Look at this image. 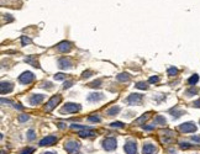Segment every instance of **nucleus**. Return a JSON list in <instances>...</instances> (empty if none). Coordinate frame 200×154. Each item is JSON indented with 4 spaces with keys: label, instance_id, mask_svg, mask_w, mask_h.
Masks as SVG:
<instances>
[{
    "label": "nucleus",
    "instance_id": "20",
    "mask_svg": "<svg viewBox=\"0 0 200 154\" xmlns=\"http://www.w3.org/2000/svg\"><path fill=\"white\" fill-rule=\"evenodd\" d=\"M155 123H158V125H166V119L162 116H157L155 119Z\"/></svg>",
    "mask_w": 200,
    "mask_h": 154
},
{
    "label": "nucleus",
    "instance_id": "37",
    "mask_svg": "<svg viewBox=\"0 0 200 154\" xmlns=\"http://www.w3.org/2000/svg\"><path fill=\"white\" fill-rule=\"evenodd\" d=\"M193 106H195V107H200V100H198V101H195L193 104Z\"/></svg>",
    "mask_w": 200,
    "mask_h": 154
},
{
    "label": "nucleus",
    "instance_id": "38",
    "mask_svg": "<svg viewBox=\"0 0 200 154\" xmlns=\"http://www.w3.org/2000/svg\"><path fill=\"white\" fill-rule=\"evenodd\" d=\"M193 141H195V142H200V137H193Z\"/></svg>",
    "mask_w": 200,
    "mask_h": 154
},
{
    "label": "nucleus",
    "instance_id": "10",
    "mask_svg": "<svg viewBox=\"0 0 200 154\" xmlns=\"http://www.w3.org/2000/svg\"><path fill=\"white\" fill-rule=\"evenodd\" d=\"M58 67L62 69H68V68H71L72 67V62L69 58H61L58 60Z\"/></svg>",
    "mask_w": 200,
    "mask_h": 154
},
{
    "label": "nucleus",
    "instance_id": "29",
    "mask_svg": "<svg viewBox=\"0 0 200 154\" xmlns=\"http://www.w3.org/2000/svg\"><path fill=\"white\" fill-rule=\"evenodd\" d=\"M147 119H148V115H146V116H142V117H140V119H138L137 121H136V123H138V125H140V123H142L143 121H146Z\"/></svg>",
    "mask_w": 200,
    "mask_h": 154
},
{
    "label": "nucleus",
    "instance_id": "15",
    "mask_svg": "<svg viewBox=\"0 0 200 154\" xmlns=\"http://www.w3.org/2000/svg\"><path fill=\"white\" fill-rule=\"evenodd\" d=\"M104 99V95L103 94H100V92H94V94H90L88 96V100L89 101H92V102H94V101H100V100H103Z\"/></svg>",
    "mask_w": 200,
    "mask_h": 154
},
{
    "label": "nucleus",
    "instance_id": "5",
    "mask_svg": "<svg viewBox=\"0 0 200 154\" xmlns=\"http://www.w3.org/2000/svg\"><path fill=\"white\" fill-rule=\"evenodd\" d=\"M80 105L78 104H66L64 106H63L62 109V112H68V114H74V112H78L80 111Z\"/></svg>",
    "mask_w": 200,
    "mask_h": 154
},
{
    "label": "nucleus",
    "instance_id": "1",
    "mask_svg": "<svg viewBox=\"0 0 200 154\" xmlns=\"http://www.w3.org/2000/svg\"><path fill=\"white\" fill-rule=\"evenodd\" d=\"M61 100H62L61 95H55V96H52L51 99H50V101L46 104V107H45L46 111H51V110H53L55 107H56V106L61 102Z\"/></svg>",
    "mask_w": 200,
    "mask_h": 154
},
{
    "label": "nucleus",
    "instance_id": "3",
    "mask_svg": "<svg viewBox=\"0 0 200 154\" xmlns=\"http://www.w3.org/2000/svg\"><path fill=\"white\" fill-rule=\"evenodd\" d=\"M103 147L105 151H114L115 148H116V139L113 137L106 138V139L103 142Z\"/></svg>",
    "mask_w": 200,
    "mask_h": 154
},
{
    "label": "nucleus",
    "instance_id": "12",
    "mask_svg": "<svg viewBox=\"0 0 200 154\" xmlns=\"http://www.w3.org/2000/svg\"><path fill=\"white\" fill-rule=\"evenodd\" d=\"M14 89V86L11 83H9V81H3L1 83V86H0V90H1V94H8V92H10Z\"/></svg>",
    "mask_w": 200,
    "mask_h": 154
},
{
    "label": "nucleus",
    "instance_id": "25",
    "mask_svg": "<svg viewBox=\"0 0 200 154\" xmlns=\"http://www.w3.org/2000/svg\"><path fill=\"white\" fill-rule=\"evenodd\" d=\"M88 120L92 121V122H100V120H101V119H100V117H98V116H90Z\"/></svg>",
    "mask_w": 200,
    "mask_h": 154
},
{
    "label": "nucleus",
    "instance_id": "13",
    "mask_svg": "<svg viewBox=\"0 0 200 154\" xmlns=\"http://www.w3.org/2000/svg\"><path fill=\"white\" fill-rule=\"evenodd\" d=\"M57 48H58L61 52H63V53H66V52H69V51L72 49V44L69 43V42H61L58 46H57Z\"/></svg>",
    "mask_w": 200,
    "mask_h": 154
},
{
    "label": "nucleus",
    "instance_id": "9",
    "mask_svg": "<svg viewBox=\"0 0 200 154\" xmlns=\"http://www.w3.org/2000/svg\"><path fill=\"white\" fill-rule=\"evenodd\" d=\"M56 142H57V137H55V136H48V137L43 138V139L40 142V146H52V144H55Z\"/></svg>",
    "mask_w": 200,
    "mask_h": 154
},
{
    "label": "nucleus",
    "instance_id": "26",
    "mask_svg": "<svg viewBox=\"0 0 200 154\" xmlns=\"http://www.w3.org/2000/svg\"><path fill=\"white\" fill-rule=\"evenodd\" d=\"M27 135H29L27 137H29V139H30V141H32V139H34V138L36 137V136H35V132H34L32 130H30V131H29V133H27Z\"/></svg>",
    "mask_w": 200,
    "mask_h": 154
},
{
    "label": "nucleus",
    "instance_id": "14",
    "mask_svg": "<svg viewBox=\"0 0 200 154\" xmlns=\"http://www.w3.org/2000/svg\"><path fill=\"white\" fill-rule=\"evenodd\" d=\"M43 99H45L43 95H40V94L38 95H32L30 97V104L31 105H38L43 101Z\"/></svg>",
    "mask_w": 200,
    "mask_h": 154
},
{
    "label": "nucleus",
    "instance_id": "16",
    "mask_svg": "<svg viewBox=\"0 0 200 154\" xmlns=\"http://www.w3.org/2000/svg\"><path fill=\"white\" fill-rule=\"evenodd\" d=\"M120 112V107L119 106H113L111 109H109L108 111H106V114L109 115V116H114V115H117Z\"/></svg>",
    "mask_w": 200,
    "mask_h": 154
},
{
    "label": "nucleus",
    "instance_id": "6",
    "mask_svg": "<svg viewBox=\"0 0 200 154\" xmlns=\"http://www.w3.org/2000/svg\"><path fill=\"white\" fill-rule=\"evenodd\" d=\"M126 102L129 105H140L142 102V95L141 94H131L127 99H126Z\"/></svg>",
    "mask_w": 200,
    "mask_h": 154
},
{
    "label": "nucleus",
    "instance_id": "27",
    "mask_svg": "<svg viewBox=\"0 0 200 154\" xmlns=\"http://www.w3.org/2000/svg\"><path fill=\"white\" fill-rule=\"evenodd\" d=\"M136 88H138V89H147V88H148V86H147L145 83H137V85H136Z\"/></svg>",
    "mask_w": 200,
    "mask_h": 154
},
{
    "label": "nucleus",
    "instance_id": "33",
    "mask_svg": "<svg viewBox=\"0 0 200 154\" xmlns=\"http://www.w3.org/2000/svg\"><path fill=\"white\" fill-rule=\"evenodd\" d=\"M111 126H113V127H120V128H121V127H124V125H122L121 122H113V123H111Z\"/></svg>",
    "mask_w": 200,
    "mask_h": 154
},
{
    "label": "nucleus",
    "instance_id": "23",
    "mask_svg": "<svg viewBox=\"0 0 200 154\" xmlns=\"http://www.w3.org/2000/svg\"><path fill=\"white\" fill-rule=\"evenodd\" d=\"M177 73H178V69L177 68H169V69H168V74H169L171 76L177 75Z\"/></svg>",
    "mask_w": 200,
    "mask_h": 154
},
{
    "label": "nucleus",
    "instance_id": "22",
    "mask_svg": "<svg viewBox=\"0 0 200 154\" xmlns=\"http://www.w3.org/2000/svg\"><path fill=\"white\" fill-rule=\"evenodd\" d=\"M100 84H101V80H95V81H93L92 84H89V86H92V88H99V86H101Z\"/></svg>",
    "mask_w": 200,
    "mask_h": 154
},
{
    "label": "nucleus",
    "instance_id": "2",
    "mask_svg": "<svg viewBox=\"0 0 200 154\" xmlns=\"http://www.w3.org/2000/svg\"><path fill=\"white\" fill-rule=\"evenodd\" d=\"M64 148H66V151L69 153V154H74L80 148V146H79V143H78V142L69 141V142H67L66 144H64Z\"/></svg>",
    "mask_w": 200,
    "mask_h": 154
},
{
    "label": "nucleus",
    "instance_id": "21",
    "mask_svg": "<svg viewBox=\"0 0 200 154\" xmlns=\"http://www.w3.org/2000/svg\"><path fill=\"white\" fill-rule=\"evenodd\" d=\"M198 80H199V76H198V75H193L192 78H189L188 83L190 84V85H194V84H197V83H198Z\"/></svg>",
    "mask_w": 200,
    "mask_h": 154
},
{
    "label": "nucleus",
    "instance_id": "39",
    "mask_svg": "<svg viewBox=\"0 0 200 154\" xmlns=\"http://www.w3.org/2000/svg\"><path fill=\"white\" fill-rule=\"evenodd\" d=\"M45 154H55V153H52V152H48V153H45Z\"/></svg>",
    "mask_w": 200,
    "mask_h": 154
},
{
    "label": "nucleus",
    "instance_id": "19",
    "mask_svg": "<svg viewBox=\"0 0 200 154\" xmlns=\"http://www.w3.org/2000/svg\"><path fill=\"white\" fill-rule=\"evenodd\" d=\"M129 79H130V76H129V74H126V73H122V74L117 75V80L119 81H129Z\"/></svg>",
    "mask_w": 200,
    "mask_h": 154
},
{
    "label": "nucleus",
    "instance_id": "34",
    "mask_svg": "<svg viewBox=\"0 0 200 154\" xmlns=\"http://www.w3.org/2000/svg\"><path fill=\"white\" fill-rule=\"evenodd\" d=\"M72 84H73V81H66L64 85H63V88L68 89V88H71V86H72Z\"/></svg>",
    "mask_w": 200,
    "mask_h": 154
},
{
    "label": "nucleus",
    "instance_id": "17",
    "mask_svg": "<svg viewBox=\"0 0 200 154\" xmlns=\"http://www.w3.org/2000/svg\"><path fill=\"white\" fill-rule=\"evenodd\" d=\"M78 135H79L80 137H90V136H94V135H95V133H94V132H92V131H80L79 133H78Z\"/></svg>",
    "mask_w": 200,
    "mask_h": 154
},
{
    "label": "nucleus",
    "instance_id": "11",
    "mask_svg": "<svg viewBox=\"0 0 200 154\" xmlns=\"http://www.w3.org/2000/svg\"><path fill=\"white\" fill-rule=\"evenodd\" d=\"M142 152H143V154H156L157 148L153 144H151V143H147V144L143 146V149H142Z\"/></svg>",
    "mask_w": 200,
    "mask_h": 154
},
{
    "label": "nucleus",
    "instance_id": "32",
    "mask_svg": "<svg viewBox=\"0 0 200 154\" xmlns=\"http://www.w3.org/2000/svg\"><path fill=\"white\" fill-rule=\"evenodd\" d=\"M157 81H159L158 76H152V78H150V83H157Z\"/></svg>",
    "mask_w": 200,
    "mask_h": 154
},
{
    "label": "nucleus",
    "instance_id": "24",
    "mask_svg": "<svg viewBox=\"0 0 200 154\" xmlns=\"http://www.w3.org/2000/svg\"><path fill=\"white\" fill-rule=\"evenodd\" d=\"M29 43H31V40L29 37H26V36H22V46H26Z\"/></svg>",
    "mask_w": 200,
    "mask_h": 154
},
{
    "label": "nucleus",
    "instance_id": "28",
    "mask_svg": "<svg viewBox=\"0 0 200 154\" xmlns=\"http://www.w3.org/2000/svg\"><path fill=\"white\" fill-rule=\"evenodd\" d=\"M64 78H66V75H64V74H61V73L55 75V79H56V80H63Z\"/></svg>",
    "mask_w": 200,
    "mask_h": 154
},
{
    "label": "nucleus",
    "instance_id": "30",
    "mask_svg": "<svg viewBox=\"0 0 200 154\" xmlns=\"http://www.w3.org/2000/svg\"><path fill=\"white\" fill-rule=\"evenodd\" d=\"M29 120V116L27 115H21V116H19V121L20 122H24V121H27Z\"/></svg>",
    "mask_w": 200,
    "mask_h": 154
},
{
    "label": "nucleus",
    "instance_id": "18",
    "mask_svg": "<svg viewBox=\"0 0 200 154\" xmlns=\"http://www.w3.org/2000/svg\"><path fill=\"white\" fill-rule=\"evenodd\" d=\"M25 62H27V63H30V64H32L34 67H36V68H40V65H38V63L36 62L35 59H34V57H27L25 59Z\"/></svg>",
    "mask_w": 200,
    "mask_h": 154
},
{
    "label": "nucleus",
    "instance_id": "36",
    "mask_svg": "<svg viewBox=\"0 0 200 154\" xmlns=\"http://www.w3.org/2000/svg\"><path fill=\"white\" fill-rule=\"evenodd\" d=\"M90 74H92V71H84V73H83V78H89Z\"/></svg>",
    "mask_w": 200,
    "mask_h": 154
},
{
    "label": "nucleus",
    "instance_id": "7",
    "mask_svg": "<svg viewBox=\"0 0 200 154\" xmlns=\"http://www.w3.org/2000/svg\"><path fill=\"white\" fill-rule=\"evenodd\" d=\"M179 130H180L182 132L190 133V132H195V131H197V126L194 125L193 122H185V123H183V125H180Z\"/></svg>",
    "mask_w": 200,
    "mask_h": 154
},
{
    "label": "nucleus",
    "instance_id": "31",
    "mask_svg": "<svg viewBox=\"0 0 200 154\" xmlns=\"http://www.w3.org/2000/svg\"><path fill=\"white\" fill-rule=\"evenodd\" d=\"M185 94H187L188 96H193L194 94H197V89H190V90H188Z\"/></svg>",
    "mask_w": 200,
    "mask_h": 154
},
{
    "label": "nucleus",
    "instance_id": "4",
    "mask_svg": "<svg viewBox=\"0 0 200 154\" xmlns=\"http://www.w3.org/2000/svg\"><path fill=\"white\" fill-rule=\"evenodd\" d=\"M34 79H35V75L31 73V71H25V73L21 74L20 78H19L21 84H30L31 81H34Z\"/></svg>",
    "mask_w": 200,
    "mask_h": 154
},
{
    "label": "nucleus",
    "instance_id": "8",
    "mask_svg": "<svg viewBox=\"0 0 200 154\" xmlns=\"http://www.w3.org/2000/svg\"><path fill=\"white\" fill-rule=\"evenodd\" d=\"M125 152L127 154H136V143L132 141H129L124 147Z\"/></svg>",
    "mask_w": 200,
    "mask_h": 154
},
{
    "label": "nucleus",
    "instance_id": "35",
    "mask_svg": "<svg viewBox=\"0 0 200 154\" xmlns=\"http://www.w3.org/2000/svg\"><path fill=\"white\" fill-rule=\"evenodd\" d=\"M34 152V148H27V149H25L21 154H29V153H32Z\"/></svg>",
    "mask_w": 200,
    "mask_h": 154
}]
</instances>
